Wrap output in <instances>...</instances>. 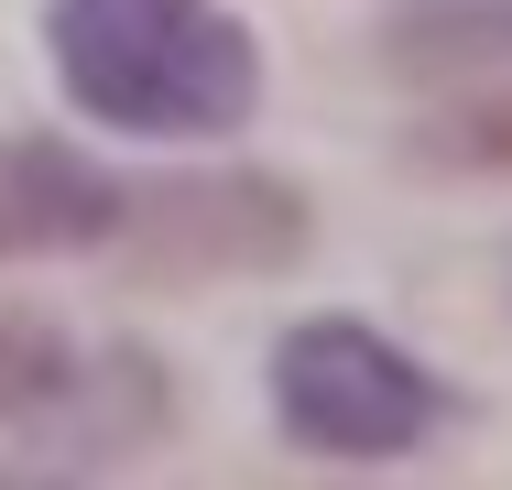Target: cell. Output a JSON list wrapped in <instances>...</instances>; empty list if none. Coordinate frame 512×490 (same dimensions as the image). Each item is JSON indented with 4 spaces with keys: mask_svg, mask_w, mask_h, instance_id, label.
Instances as JSON below:
<instances>
[{
    "mask_svg": "<svg viewBox=\"0 0 512 490\" xmlns=\"http://www.w3.org/2000/svg\"><path fill=\"white\" fill-rule=\"evenodd\" d=\"M131 360H77L55 327H0V436H55L66 458H99L153 425V403H99Z\"/></svg>",
    "mask_w": 512,
    "mask_h": 490,
    "instance_id": "cell-4",
    "label": "cell"
},
{
    "mask_svg": "<svg viewBox=\"0 0 512 490\" xmlns=\"http://www.w3.org/2000/svg\"><path fill=\"white\" fill-rule=\"evenodd\" d=\"M44 44L66 98L109 131L218 142L262 109V55L218 0H55Z\"/></svg>",
    "mask_w": 512,
    "mask_h": 490,
    "instance_id": "cell-1",
    "label": "cell"
},
{
    "mask_svg": "<svg viewBox=\"0 0 512 490\" xmlns=\"http://www.w3.org/2000/svg\"><path fill=\"white\" fill-rule=\"evenodd\" d=\"M153 196L77 164L66 142H0V262L33 251H131Z\"/></svg>",
    "mask_w": 512,
    "mask_h": 490,
    "instance_id": "cell-3",
    "label": "cell"
},
{
    "mask_svg": "<svg viewBox=\"0 0 512 490\" xmlns=\"http://www.w3.org/2000/svg\"><path fill=\"white\" fill-rule=\"evenodd\" d=\"M393 33H404L414 66H436V55H512V0H393Z\"/></svg>",
    "mask_w": 512,
    "mask_h": 490,
    "instance_id": "cell-5",
    "label": "cell"
},
{
    "mask_svg": "<svg viewBox=\"0 0 512 490\" xmlns=\"http://www.w3.org/2000/svg\"><path fill=\"white\" fill-rule=\"evenodd\" d=\"M273 414L316 458H414L447 425V382L371 327H295L273 349Z\"/></svg>",
    "mask_w": 512,
    "mask_h": 490,
    "instance_id": "cell-2",
    "label": "cell"
},
{
    "mask_svg": "<svg viewBox=\"0 0 512 490\" xmlns=\"http://www.w3.org/2000/svg\"><path fill=\"white\" fill-rule=\"evenodd\" d=\"M436 153H447V164H491V175H512V98H491V109H458V120L436 131Z\"/></svg>",
    "mask_w": 512,
    "mask_h": 490,
    "instance_id": "cell-6",
    "label": "cell"
}]
</instances>
